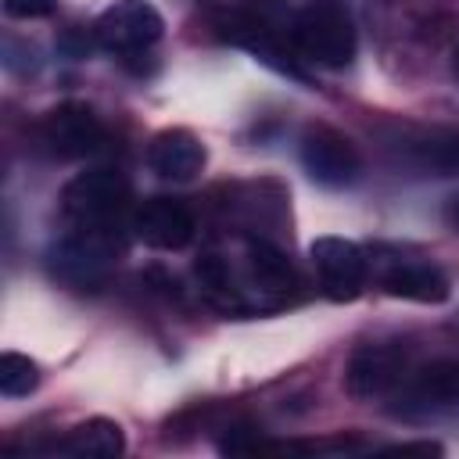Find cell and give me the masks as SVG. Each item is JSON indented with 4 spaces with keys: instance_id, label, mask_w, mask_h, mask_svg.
<instances>
[{
    "instance_id": "cell-1",
    "label": "cell",
    "mask_w": 459,
    "mask_h": 459,
    "mask_svg": "<svg viewBox=\"0 0 459 459\" xmlns=\"http://www.w3.org/2000/svg\"><path fill=\"white\" fill-rule=\"evenodd\" d=\"M294 50L323 68H344L355 57V22L344 0H305L290 25Z\"/></svg>"
},
{
    "instance_id": "cell-2",
    "label": "cell",
    "mask_w": 459,
    "mask_h": 459,
    "mask_svg": "<svg viewBox=\"0 0 459 459\" xmlns=\"http://www.w3.org/2000/svg\"><path fill=\"white\" fill-rule=\"evenodd\" d=\"M122 255L118 226H72L50 251L54 273L72 287H93L108 276V269Z\"/></svg>"
},
{
    "instance_id": "cell-3",
    "label": "cell",
    "mask_w": 459,
    "mask_h": 459,
    "mask_svg": "<svg viewBox=\"0 0 459 459\" xmlns=\"http://www.w3.org/2000/svg\"><path fill=\"white\" fill-rule=\"evenodd\" d=\"M129 204V179L118 169H86L61 190V212L72 226H118Z\"/></svg>"
},
{
    "instance_id": "cell-4",
    "label": "cell",
    "mask_w": 459,
    "mask_h": 459,
    "mask_svg": "<svg viewBox=\"0 0 459 459\" xmlns=\"http://www.w3.org/2000/svg\"><path fill=\"white\" fill-rule=\"evenodd\" d=\"M165 32V22L147 0H118L93 22V39L108 54H143Z\"/></svg>"
},
{
    "instance_id": "cell-5",
    "label": "cell",
    "mask_w": 459,
    "mask_h": 459,
    "mask_svg": "<svg viewBox=\"0 0 459 459\" xmlns=\"http://www.w3.org/2000/svg\"><path fill=\"white\" fill-rule=\"evenodd\" d=\"M39 140L57 158H86V154L100 151L104 126H100V118H97V111L90 104L68 100V104H57L54 111L43 115Z\"/></svg>"
},
{
    "instance_id": "cell-6",
    "label": "cell",
    "mask_w": 459,
    "mask_h": 459,
    "mask_svg": "<svg viewBox=\"0 0 459 459\" xmlns=\"http://www.w3.org/2000/svg\"><path fill=\"white\" fill-rule=\"evenodd\" d=\"M301 165L323 186H348L362 169L355 143L333 126H308L301 133Z\"/></svg>"
},
{
    "instance_id": "cell-7",
    "label": "cell",
    "mask_w": 459,
    "mask_h": 459,
    "mask_svg": "<svg viewBox=\"0 0 459 459\" xmlns=\"http://www.w3.org/2000/svg\"><path fill=\"white\" fill-rule=\"evenodd\" d=\"M312 265L330 301H355L366 287V255L344 237H319L312 244Z\"/></svg>"
},
{
    "instance_id": "cell-8",
    "label": "cell",
    "mask_w": 459,
    "mask_h": 459,
    "mask_svg": "<svg viewBox=\"0 0 459 459\" xmlns=\"http://www.w3.org/2000/svg\"><path fill=\"white\" fill-rule=\"evenodd\" d=\"M194 212L179 197H147L133 212V233L154 251H179L194 240Z\"/></svg>"
},
{
    "instance_id": "cell-9",
    "label": "cell",
    "mask_w": 459,
    "mask_h": 459,
    "mask_svg": "<svg viewBox=\"0 0 459 459\" xmlns=\"http://www.w3.org/2000/svg\"><path fill=\"white\" fill-rule=\"evenodd\" d=\"M405 377V355L391 344H366L348 362V391L355 398H380Z\"/></svg>"
},
{
    "instance_id": "cell-10",
    "label": "cell",
    "mask_w": 459,
    "mask_h": 459,
    "mask_svg": "<svg viewBox=\"0 0 459 459\" xmlns=\"http://www.w3.org/2000/svg\"><path fill=\"white\" fill-rule=\"evenodd\" d=\"M204 143L190 133V129H161L151 147H147V165L151 172H158L161 179L172 183H190L201 176L204 169Z\"/></svg>"
},
{
    "instance_id": "cell-11",
    "label": "cell",
    "mask_w": 459,
    "mask_h": 459,
    "mask_svg": "<svg viewBox=\"0 0 459 459\" xmlns=\"http://www.w3.org/2000/svg\"><path fill=\"white\" fill-rule=\"evenodd\" d=\"M380 287L391 298H405V301H423V305H437L448 298V280L427 265V262H398L380 276Z\"/></svg>"
},
{
    "instance_id": "cell-12",
    "label": "cell",
    "mask_w": 459,
    "mask_h": 459,
    "mask_svg": "<svg viewBox=\"0 0 459 459\" xmlns=\"http://www.w3.org/2000/svg\"><path fill=\"white\" fill-rule=\"evenodd\" d=\"M54 452L79 455V459H115L126 452V437H122V427L115 420L93 416V420L72 427L61 441H54Z\"/></svg>"
},
{
    "instance_id": "cell-13",
    "label": "cell",
    "mask_w": 459,
    "mask_h": 459,
    "mask_svg": "<svg viewBox=\"0 0 459 459\" xmlns=\"http://www.w3.org/2000/svg\"><path fill=\"white\" fill-rule=\"evenodd\" d=\"M409 398L423 409L430 405H455L459 402V359H437L427 362L412 384H409Z\"/></svg>"
},
{
    "instance_id": "cell-14",
    "label": "cell",
    "mask_w": 459,
    "mask_h": 459,
    "mask_svg": "<svg viewBox=\"0 0 459 459\" xmlns=\"http://www.w3.org/2000/svg\"><path fill=\"white\" fill-rule=\"evenodd\" d=\"M247 269H251V280L269 294H283V290L298 287V276H294L290 262L269 240H251L247 244Z\"/></svg>"
},
{
    "instance_id": "cell-15",
    "label": "cell",
    "mask_w": 459,
    "mask_h": 459,
    "mask_svg": "<svg viewBox=\"0 0 459 459\" xmlns=\"http://www.w3.org/2000/svg\"><path fill=\"white\" fill-rule=\"evenodd\" d=\"M194 273H197V283H201V290H204V298H208L212 305H219V308H226V312H247V301H244V294L233 287L230 265H226L219 255H204V258L194 265Z\"/></svg>"
},
{
    "instance_id": "cell-16",
    "label": "cell",
    "mask_w": 459,
    "mask_h": 459,
    "mask_svg": "<svg viewBox=\"0 0 459 459\" xmlns=\"http://www.w3.org/2000/svg\"><path fill=\"white\" fill-rule=\"evenodd\" d=\"M36 384H39V369H36L32 359H25L18 351L0 355V391L7 398H22V394L36 391Z\"/></svg>"
},
{
    "instance_id": "cell-17",
    "label": "cell",
    "mask_w": 459,
    "mask_h": 459,
    "mask_svg": "<svg viewBox=\"0 0 459 459\" xmlns=\"http://www.w3.org/2000/svg\"><path fill=\"white\" fill-rule=\"evenodd\" d=\"M416 154H420V161H427L441 172H459V133H441V136L420 140Z\"/></svg>"
},
{
    "instance_id": "cell-18",
    "label": "cell",
    "mask_w": 459,
    "mask_h": 459,
    "mask_svg": "<svg viewBox=\"0 0 459 459\" xmlns=\"http://www.w3.org/2000/svg\"><path fill=\"white\" fill-rule=\"evenodd\" d=\"M57 0H4V14L7 18H18V22H29V18H47L54 11Z\"/></svg>"
},
{
    "instance_id": "cell-19",
    "label": "cell",
    "mask_w": 459,
    "mask_h": 459,
    "mask_svg": "<svg viewBox=\"0 0 459 459\" xmlns=\"http://www.w3.org/2000/svg\"><path fill=\"white\" fill-rule=\"evenodd\" d=\"M391 455H412V452H420V455H441V445H434V441H420V445H394V448H387Z\"/></svg>"
},
{
    "instance_id": "cell-20",
    "label": "cell",
    "mask_w": 459,
    "mask_h": 459,
    "mask_svg": "<svg viewBox=\"0 0 459 459\" xmlns=\"http://www.w3.org/2000/svg\"><path fill=\"white\" fill-rule=\"evenodd\" d=\"M445 219H448L452 230H459V194H452V197L445 201Z\"/></svg>"
},
{
    "instance_id": "cell-21",
    "label": "cell",
    "mask_w": 459,
    "mask_h": 459,
    "mask_svg": "<svg viewBox=\"0 0 459 459\" xmlns=\"http://www.w3.org/2000/svg\"><path fill=\"white\" fill-rule=\"evenodd\" d=\"M452 72H455V79H459V47H455V54H452Z\"/></svg>"
}]
</instances>
